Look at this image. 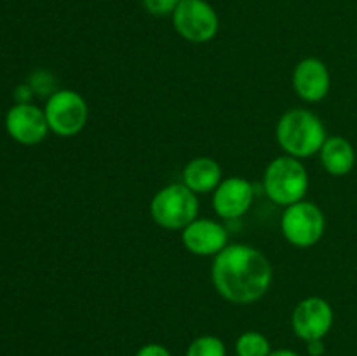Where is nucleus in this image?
<instances>
[{
    "label": "nucleus",
    "instance_id": "obj_1",
    "mask_svg": "<svg viewBox=\"0 0 357 356\" xmlns=\"http://www.w3.org/2000/svg\"><path fill=\"white\" fill-rule=\"evenodd\" d=\"M213 285L225 300L253 304L272 285L268 258L250 244H227L213 262Z\"/></svg>",
    "mask_w": 357,
    "mask_h": 356
},
{
    "label": "nucleus",
    "instance_id": "obj_2",
    "mask_svg": "<svg viewBox=\"0 0 357 356\" xmlns=\"http://www.w3.org/2000/svg\"><path fill=\"white\" fill-rule=\"evenodd\" d=\"M275 135L281 149L296 159L317 154L328 138L323 121L305 108H293L286 112L279 119Z\"/></svg>",
    "mask_w": 357,
    "mask_h": 356
},
{
    "label": "nucleus",
    "instance_id": "obj_3",
    "mask_svg": "<svg viewBox=\"0 0 357 356\" xmlns=\"http://www.w3.org/2000/svg\"><path fill=\"white\" fill-rule=\"evenodd\" d=\"M264 188L268 199L275 205H295L302 201L309 188V175L296 157L281 156L265 170Z\"/></svg>",
    "mask_w": 357,
    "mask_h": 356
},
{
    "label": "nucleus",
    "instance_id": "obj_4",
    "mask_svg": "<svg viewBox=\"0 0 357 356\" xmlns=\"http://www.w3.org/2000/svg\"><path fill=\"white\" fill-rule=\"evenodd\" d=\"M150 213L153 222L164 229H185L197 218L199 199L185 184H171L153 195Z\"/></svg>",
    "mask_w": 357,
    "mask_h": 356
},
{
    "label": "nucleus",
    "instance_id": "obj_5",
    "mask_svg": "<svg viewBox=\"0 0 357 356\" xmlns=\"http://www.w3.org/2000/svg\"><path fill=\"white\" fill-rule=\"evenodd\" d=\"M324 229H326L324 213L314 202L298 201L286 206L281 216V230L293 246H314L323 237Z\"/></svg>",
    "mask_w": 357,
    "mask_h": 356
},
{
    "label": "nucleus",
    "instance_id": "obj_6",
    "mask_svg": "<svg viewBox=\"0 0 357 356\" xmlns=\"http://www.w3.org/2000/svg\"><path fill=\"white\" fill-rule=\"evenodd\" d=\"M49 129L58 136H75L87 122V103L77 91L58 89L47 98L44 108Z\"/></svg>",
    "mask_w": 357,
    "mask_h": 356
},
{
    "label": "nucleus",
    "instance_id": "obj_7",
    "mask_svg": "<svg viewBox=\"0 0 357 356\" xmlns=\"http://www.w3.org/2000/svg\"><path fill=\"white\" fill-rule=\"evenodd\" d=\"M174 30L188 42H209L218 31V14L206 0H181L173 13Z\"/></svg>",
    "mask_w": 357,
    "mask_h": 356
},
{
    "label": "nucleus",
    "instance_id": "obj_8",
    "mask_svg": "<svg viewBox=\"0 0 357 356\" xmlns=\"http://www.w3.org/2000/svg\"><path fill=\"white\" fill-rule=\"evenodd\" d=\"M291 327L302 341L324 339L333 327V309L323 297H307L296 304L291 316Z\"/></svg>",
    "mask_w": 357,
    "mask_h": 356
},
{
    "label": "nucleus",
    "instance_id": "obj_9",
    "mask_svg": "<svg viewBox=\"0 0 357 356\" xmlns=\"http://www.w3.org/2000/svg\"><path fill=\"white\" fill-rule=\"evenodd\" d=\"M6 129L21 145H37L51 131L44 110L33 103L13 105L6 115Z\"/></svg>",
    "mask_w": 357,
    "mask_h": 356
},
{
    "label": "nucleus",
    "instance_id": "obj_10",
    "mask_svg": "<svg viewBox=\"0 0 357 356\" xmlns=\"http://www.w3.org/2000/svg\"><path fill=\"white\" fill-rule=\"evenodd\" d=\"M253 185L241 177H230L220 181L213 195L216 215L225 220L241 218L253 202Z\"/></svg>",
    "mask_w": 357,
    "mask_h": 356
},
{
    "label": "nucleus",
    "instance_id": "obj_11",
    "mask_svg": "<svg viewBox=\"0 0 357 356\" xmlns=\"http://www.w3.org/2000/svg\"><path fill=\"white\" fill-rule=\"evenodd\" d=\"M330 70L321 59L305 58L295 66L293 87L302 100L310 101V103L321 101L330 93Z\"/></svg>",
    "mask_w": 357,
    "mask_h": 356
},
{
    "label": "nucleus",
    "instance_id": "obj_12",
    "mask_svg": "<svg viewBox=\"0 0 357 356\" xmlns=\"http://www.w3.org/2000/svg\"><path fill=\"white\" fill-rule=\"evenodd\" d=\"M185 248L195 255H218L227 246V230L222 223L208 218H195L188 223L181 234Z\"/></svg>",
    "mask_w": 357,
    "mask_h": 356
},
{
    "label": "nucleus",
    "instance_id": "obj_13",
    "mask_svg": "<svg viewBox=\"0 0 357 356\" xmlns=\"http://www.w3.org/2000/svg\"><path fill=\"white\" fill-rule=\"evenodd\" d=\"M321 164L333 177L351 173L356 164V150L344 136H328L319 150Z\"/></svg>",
    "mask_w": 357,
    "mask_h": 356
},
{
    "label": "nucleus",
    "instance_id": "obj_14",
    "mask_svg": "<svg viewBox=\"0 0 357 356\" xmlns=\"http://www.w3.org/2000/svg\"><path fill=\"white\" fill-rule=\"evenodd\" d=\"M222 181V168L211 157L192 159L183 170V184L195 194L215 191Z\"/></svg>",
    "mask_w": 357,
    "mask_h": 356
},
{
    "label": "nucleus",
    "instance_id": "obj_15",
    "mask_svg": "<svg viewBox=\"0 0 357 356\" xmlns=\"http://www.w3.org/2000/svg\"><path fill=\"white\" fill-rule=\"evenodd\" d=\"M237 356H271L272 348L268 339L257 330L244 332L236 342Z\"/></svg>",
    "mask_w": 357,
    "mask_h": 356
},
{
    "label": "nucleus",
    "instance_id": "obj_16",
    "mask_svg": "<svg viewBox=\"0 0 357 356\" xmlns=\"http://www.w3.org/2000/svg\"><path fill=\"white\" fill-rule=\"evenodd\" d=\"M187 356H227V348L216 335H201L190 342Z\"/></svg>",
    "mask_w": 357,
    "mask_h": 356
},
{
    "label": "nucleus",
    "instance_id": "obj_17",
    "mask_svg": "<svg viewBox=\"0 0 357 356\" xmlns=\"http://www.w3.org/2000/svg\"><path fill=\"white\" fill-rule=\"evenodd\" d=\"M33 89L35 94H40V96H51L52 93H56V80L54 77L51 75L49 72L45 70H37L33 75L30 77V82H28Z\"/></svg>",
    "mask_w": 357,
    "mask_h": 356
},
{
    "label": "nucleus",
    "instance_id": "obj_18",
    "mask_svg": "<svg viewBox=\"0 0 357 356\" xmlns=\"http://www.w3.org/2000/svg\"><path fill=\"white\" fill-rule=\"evenodd\" d=\"M181 0H143V6L153 16H167L176 10Z\"/></svg>",
    "mask_w": 357,
    "mask_h": 356
},
{
    "label": "nucleus",
    "instance_id": "obj_19",
    "mask_svg": "<svg viewBox=\"0 0 357 356\" xmlns=\"http://www.w3.org/2000/svg\"><path fill=\"white\" fill-rule=\"evenodd\" d=\"M135 356H173L169 353V349L164 348L162 344H145L136 351Z\"/></svg>",
    "mask_w": 357,
    "mask_h": 356
},
{
    "label": "nucleus",
    "instance_id": "obj_20",
    "mask_svg": "<svg viewBox=\"0 0 357 356\" xmlns=\"http://www.w3.org/2000/svg\"><path fill=\"white\" fill-rule=\"evenodd\" d=\"M33 89H31L30 84H21L14 91V98H16V103H30L31 96H33Z\"/></svg>",
    "mask_w": 357,
    "mask_h": 356
},
{
    "label": "nucleus",
    "instance_id": "obj_21",
    "mask_svg": "<svg viewBox=\"0 0 357 356\" xmlns=\"http://www.w3.org/2000/svg\"><path fill=\"white\" fill-rule=\"evenodd\" d=\"M307 351L310 356H323L326 351V346H324L323 339H316V341L307 342Z\"/></svg>",
    "mask_w": 357,
    "mask_h": 356
},
{
    "label": "nucleus",
    "instance_id": "obj_22",
    "mask_svg": "<svg viewBox=\"0 0 357 356\" xmlns=\"http://www.w3.org/2000/svg\"><path fill=\"white\" fill-rule=\"evenodd\" d=\"M271 356H300L298 353L291 351V349H278V351H272Z\"/></svg>",
    "mask_w": 357,
    "mask_h": 356
}]
</instances>
